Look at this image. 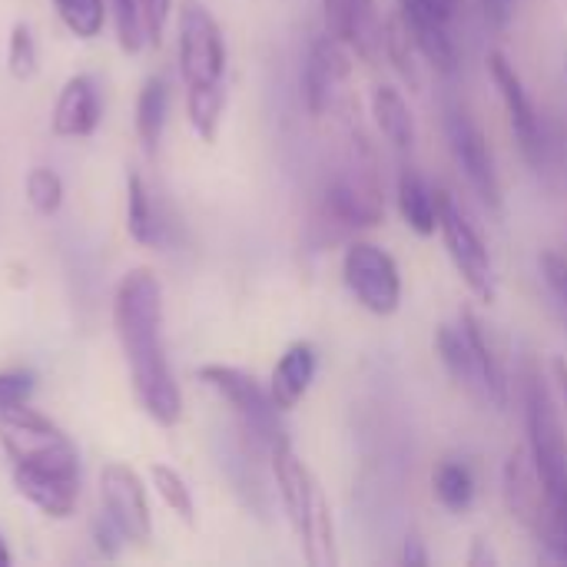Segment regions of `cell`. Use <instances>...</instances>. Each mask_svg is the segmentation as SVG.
<instances>
[{
  "label": "cell",
  "mask_w": 567,
  "mask_h": 567,
  "mask_svg": "<svg viewBox=\"0 0 567 567\" xmlns=\"http://www.w3.org/2000/svg\"><path fill=\"white\" fill-rule=\"evenodd\" d=\"M458 326L468 339V346L475 349L485 375H488V385H492V395H495V405L498 409H508L512 402V375H508V355H505V346L498 339V332L472 309H465L458 316Z\"/></svg>",
  "instance_id": "obj_19"
},
{
  "label": "cell",
  "mask_w": 567,
  "mask_h": 567,
  "mask_svg": "<svg viewBox=\"0 0 567 567\" xmlns=\"http://www.w3.org/2000/svg\"><path fill=\"white\" fill-rule=\"evenodd\" d=\"M223 110H226V83L216 86H186V113H189V126L196 130V136L203 143H213L223 123Z\"/></svg>",
  "instance_id": "obj_26"
},
{
  "label": "cell",
  "mask_w": 567,
  "mask_h": 567,
  "mask_svg": "<svg viewBox=\"0 0 567 567\" xmlns=\"http://www.w3.org/2000/svg\"><path fill=\"white\" fill-rule=\"evenodd\" d=\"M432 492H435V498H439V505L445 512L465 515L475 505V492H478L475 472L458 458H445L432 475Z\"/></svg>",
  "instance_id": "obj_24"
},
{
  "label": "cell",
  "mask_w": 567,
  "mask_h": 567,
  "mask_svg": "<svg viewBox=\"0 0 567 567\" xmlns=\"http://www.w3.org/2000/svg\"><path fill=\"white\" fill-rule=\"evenodd\" d=\"M166 116H169V86L163 76H150L136 96V136H140L146 156H153L159 150Z\"/></svg>",
  "instance_id": "obj_23"
},
{
  "label": "cell",
  "mask_w": 567,
  "mask_h": 567,
  "mask_svg": "<svg viewBox=\"0 0 567 567\" xmlns=\"http://www.w3.org/2000/svg\"><path fill=\"white\" fill-rule=\"evenodd\" d=\"M13 488L47 518H70L80 502V472L13 465Z\"/></svg>",
  "instance_id": "obj_16"
},
{
  "label": "cell",
  "mask_w": 567,
  "mask_h": 567,
  "mask_svg": "<svg viewBox=\"0 0 567 567\" xmlns=\"http://www.w3.org/2000/svg\"><path fill=\"white\" fill-rule=\"evenodd\" d=\"M445 136L452 146V156L458 163V169L465 173L468 186L475 189V196L488 206V209H502V176L495 166V153L488 146L485 130L475 123V116L458 103L449 100L445 103Z\"/></svg>",
  "instance_id": "obj_7"
},
{
  "label": "cell",
  "mask_w": 567,
  "mask_h": 567,
  "mask_svg": "<svg viewBox=\"0 0 567 567\" xmlns=\"http://www.w3.org/2000/svg\"><path fill=\"white\" fill-rule=\"evenodd\" d=\"M113 329L143 412L173 429L183 419V395L173 379L163 339V286L150 269H130L113 296Z\"/></svg>",
  "instance_id": "obj_1"
},
{
  "label": "cell",
  "mask_w": 567,
  "mask_h": 567,
  "mask_svg": "<svg viewBox=\"0 0 567 567\" xmlns=\"http://www.w3.org/2000/svg\"><path fill=\"white\" fill-rule=\"evenodd\" d=\"M322 209L332 223L349 229H372L385 219V203L369 173H342L326 186Z\"/></svg>",
  "instance_id": "obj_13"
},
{
  "label": "cell",
  "mask_w": 567,
  "mask_h": 567,
  "mask_svg": "<svg viewBox=\"0 0 567 567\" xmlns=\"http://www.w3.org/2000/svg\"><path fill=\"white\" fill-rule=\"evenodd\" d=\"M402 20H405L412 40H415L419 56L425 63H432L439 73L452 76L458 70V47H455L452 27L449 23H435V20H422V17H405V13H402Z\"/></svg>",
  "instance_id": "obj_22"
},
{
  "label": "cell",
  "mask_w": 567,
  "mask_h": 567,
  "mask_svg": "<svg viewBox=\"0 0 567 567\" xmlns=\"http://www.w3.org/2000/svg\"><path fill=\"white\" fill-rule=\"evenodd\" d=\"M13 565V558H10V548H7V542L0 538V567H10Z\"/></svg>",
  "instance_id": "obj_41"
},
{
  "label": "cell",
  "mask_w": 567,
  "mask_h": 567,
  "mask_svg": "<svg viewBox=\"0 0 567 567\" xmlns=\"http://www.w3.org/2000/svg\"><path fill=\"white\" fill-rule=\"evenodd\" d=\"M27 203L40 216H53L63 206V179H60V173H53L47 166H33L27 173Z\"/></svg>",
  "instance_id": "obj_30"
},
{
  "label": "cell",
  "mask_w": 567,
  "mask_h": 567,
  "mask_svg": "<svg viewBox=\"0 0 567 567\" xmlns=\"http://www.w3.org/2000/svg\"><path fill=\"white\" fill-rule=\"evenodd\" d=\"M555 379H558V385H561L567 402V359H555Z\"/></svg>",
  "instance_id": "obj_40"
},
{
  "label": "cell",
  "mask_w": 567,
  "mask_h": 567,
  "mask_svg": "<svg viewBox=\"0 0 567 567\" xmlns=\"http://www.w3.org/2000/svg\"><path fill=\"white\" fill-rule=\"evenodd\" d=\"M455 7L458 0H402L399 10L405 17H422V20H435V23H449L455 20Z\"/></svg>",
  "instance_id": "obj_36"
},
{
  "label": "cell",
  "mask_w": 567,
  "mask_h": 567,
  "mask_svg": "<svg viewBox=\"0 0 567 567\" xmlns=\"http://www.w3.org/2000/svg\"><path fill=\"white\" fill-rule=\"evenodd\" d=\"M7 70L17 80H30L37 73V40L30 33L27 23H13L10 27V40H7Z\"/></svg>",
  "instance_id": "obj_31"
},
{
  "label": "cell",
  "mask_w": 567,
  "mask_h": 567,
  "mask_svg": "<svg viewBox=\"0 0 567 567\" xmlns=\"http://www.w3.org/2000/svg\"><path fill=\"white\" fill-rule=\"evenodd\" d=\"M439 236L445 243V252L462 276V282L472 289L478 302H495L498 292V276H495V259L482 239V233L468 223L462 206L442 189V209H439Z\"/></svg>",
  "instance_id": "obj_6"
},
{
  "label": "cell",
  "mask_w": 567,
  "mask_h": 567,
  "mask_svg": "<svg viewBox=\"0 0 567 567\" xmlns=\"http://www.w3.org/2000/svg\"><path fill=\"white\" fill-rule=\"evenodd\" d=\"M100 505L103 515L113 522V528L123 535L126 545H146L153 538V518L146 505V488L140 475L123 465L110 462L100 472Z\"/></svg>",
  "instance_id": "obj_12"
},
{
  "label": "cell",
  "mask_w": 567,
  "mask_h": 567,
  "mask_svg": "<svg viewBox=\"0 0 567 567\" xmlns=\"http://www.w3.org/2000/svg\"><path fill=\"white\" fill-rule=\"evenodd\" d=\"M126 233L140 246H156L159 243V219H156L153 196H150L140 173L126 176Z\"/></svg>",
  "instance_id": "obj_25"
},
{
  "label": "cell",
  "mask_w": 567,
  "mask_h": 567,
  "mask_svg": "<svg viewBox=\"0 0 567 567\" xmlns=\"http://www.w3.org/2000/svg\"><path fill=\"white\" fill-rule=\"evenodd\" d=\"M515 3H518V0H482L485 20H488L495 30H505V27L512 23V17H515Z\"/></svg>",
  "instance_id": "obj_37"
},
{
  "label": "cell",
  "mask_w": 567,
  "mask_h": 567,
  "mask_svg": "<svg viewBox=\"0 0 567 567\" xmlns=\"http://www.w3.org/2000/svg\"><path fill=\"white\" fill-rule=\"evenodd\" d=\"M316 372H319V352H316V346L312 342H292L279 355V362H276V369L269 375V395H272V402L282 412H292L309 395V389L316 382Z\"/></svg>",
  "instance_id": "obj_18"
},
{
  "label": "cell",
  "mask_w": 567,
  "mask_h": 567,
  "mask_svg": "<svg viewBox=\"0 0 567 567\" xmlns=\"http://www.w3.org/2000/svg\"><path fill=\"white\" fill-rule=\"evenodd\" d=\"M342 279L355 302L372 316H392L402 306L399 262L375 243H352L342 256Z\"/></svg>",
  "instance_id": "obj_9"
},
{
  "label": "cell",
  "mask_w": 567,
  "mask_h": 567,
  "mask_svg": "<svg viewBox=\"0 0 567 567\" xmlns=\"http://www.w3.org/2000/svg\"><path fill=\"white\" fill-rule=\"evenodd\" d=\"M399 213L405 226L419 236H435L439 233V209H442V189H435L419 169L402 166L399 173Z\"/></svg>",
  "instance_id": "obj_20"
},
{
  "label": "cell",
  "mask_w": 567,
  "mask_h": 567,
  "mask_svg": "<svg viewBox=\"0 0 567 567\" xmlns=\"http://www.w3.org/2000/svg\"><path fill=\"white\" fill-rule=\"evenodd\" d=\"M0 445L13 465L80 472L76 445L66 439V432L56 422H50L30 405L10 409L0 415Z\"/></svg>",
  "instance_id": "obj_5"
},
{
  "label": "cell",
  "mask_w": 567,
  "mask_h": 567,
  "mask_svg": "<svg viewBox=\"0 0 567 567\" xmlns=\"http://www.w3.org/2000/svg\"><path fill=\"white\" fill-rule=\"evenodd\" d=\"M435 352H439L445 372L455 379V385L468 399H475L485 409H498L495 395H492V385H488V375H485V369H482V362H478L475 349L468 346V339H465L458 322H442L435 329Z\"/></svg>",
  "instance_id": "obj_15"
},
{
  "label": "cell",
  "mask_w": 567,
  "mask_h": 567,
  "mask_svg": "<svg viewBox=\"0 0 567 567\" xmlns=\"http://www.w3.org/2000/svg\"><path fill=\"white\" fill-rule=\"evenodd\" d=\"M272 462V478L276 492L282 502V512L302 545V555L312 567H332L339 561L336 555V528H332V512L329 502L309 472V465L296 455L292 442L282 439L269 452Z\"/></svg>",
  "instance_id": "obj_2"
},
{
  "label": "cell",
  "mask_w": 567,
  "mask_h": 567,
  "mask_svg": "<svg viewBox=\"0 0 567 567\" xmlns=\"http://www.w3.org/2000/svg\"><path fill=\"white\" fill-rule=\"evenodd\" d=\"M372 116L375 126L382 130V136L395 146V150H412L415 146V116L402 96V90L382 83L372 90Z\"/></svg>",
  "instance_id": "obj_21"
},
{
  "label": "cell",
  "mask_w": 567,
  "mask_h": 567,
  "mask_svg": "<svg viewBox=\"0 0 567 567\" xmlns=\"http://www.w3.org/2000/svg\"><path fill=\"white\" fill-rule=\"evenodd\" d=\"M37 389V379L30 372H0V415L20 405H30Z\"/></svg>",
  "instance_id": "obj_33"
},
{
  "label": "cell",
  "mask_w": 567,
  "mask_h": 567,
  "mask_svg": "<svg viewBox=\"0 0 567 567\" xmlns=\"http://www.w3.org/2000/svg\"><path fill=\"white\" fill-rule=\"evenodd\" d=\"M402 565L409 567H425L429 565V551L419 538H405V548H402Z\"/></svg>",
  "instance_id": "obj_39"
},
{
  "label": "cell",
  "mask_w": 567,
  "mask_h": 567,
  "mask_svg": "<svg viewBox=\"0 0 567 567\" xmlns=\"http://www.w3.org/2000/svg\"><path fill=\"white\" fill-rule=\"evenodd\" d=\"M136 7H140V20H143L146 43L159 47L163 43L166 20H169V10H173V0H136Z\"/></svg>",
  "instance_id": "obj_35"
},
{
  "label": "cell",
  "mask_w": 567,
  "mask_h": 567,
  "mask_svg": "<svg viewBox=\"0 0 567 567\" xmlns=\"http://www.w3.org/2000/svg\"><path fill=\"white\" fill-rule=\"evenodd\" d=\"M382 53H385V60L395 66V73H399L412 90H419V83H422V76H419V63H415L419 50H415V40H412V33H409V27H405L402 13H395V17H389V20H385Z\"/></svg>",
  "instance_id": "obj_27"
},
{
  "label": "cell",
  "mask_w": 567,
  "mask_h": 567,
  "mask_svg": "<svg viewBox=\"0 0 567 567\" xmlns=\"http://www.w3.org/2000/svg\"><path fill=\"white\" fill-rule=\"evenodd\" d=\"M352 80V50L332 37L329 30L319 33L309 43L306 63H302V100L306 110L319 120L346 100V86Z\"/></svg>",
  "instance_id": "obj_11"
},
{
  "label": "cell",
  "mask_w": 567,
  "mask_h": 567,
  "mask_svg": "<svg viewBox=\"0 0 567 567\" xmlns=\"http://www.w3.org/2000/svg\"><path fill=\"white\" fill-rule=\"evenodd\" d=\"M199 382L206 389H213L236 415V425H239V435L246 439V445H252L256 452H272L276 442L289 439L286 435V425H282V409L272 402L269 395V385L262 389L256 375L236 369V365H203L199 369Z\"/></svg>",
  "instance_id": "obj_4"
},
{
  "label": "cell",
  "mask_w": 567,
  "mask_h": 567,
  "mask_svg": "<svg viewBox=\"0 0 567 567\" xmlns=\"http://www.w3.org/2000/svg\"><path fill=\"white\" fill-rule=\"evenodd\" d=\"M488 73H492V83H495L502 103H505V113H508V123H512V133L518 140L522 156L528 159V166L545 169L548 166V133H545V123L538 116V106H535L518 66L502 50H492L488 53Z\"/></svg>",
  "instance_id": "obj_10"
},
{
  "label": "cell",
  "mask_w": 567,
  "mask_h": 567,
  "mask_svg": "<svg viewBox=\"0 0 567 567\" xmlns=\"http://www.w3.org/2000/svg\"><path fill=\"white\" fill-rule=\"evenodd\" d=\"M538 266H542L545 286L551 289V296L567 309V256H561L558 249H545L538 256Z\"/></svg>",
  "instance_id": "obj_34"
},
{
  "label": "cell",
  "mask_w": 567,
  "mask_h": 567,
  "mask_svg": "<svg viewBox=\"0 0 567 567\" xmlns=\"http://www.w3.org/2000/svg\"><path fill=\"white\" fill-rule=\"evenodd\" d=\"M56 17L76 40H96L106 27V0H53Z\"/></svg>",
  "instance_id": "obj_28"
},
{
  "label": "cell",
  "mask_w": 567,
  "mask_h": 567,
  "mask_svg": "<svg viewBox=\"0 0 567 567\" xmlns=\"http://www.w3.org/2000/svg\"><path fill=\"white\" fill-rule=\"evenodd\" d=\"M150 478H153V488H156V495L163 498V505H166L179 522L196 525V502H193V492H189L186 478H183L176 468L163 465V462L150 465Z\"/></svg>",
  "instance_id": "obj_29"
},
{
  "label": "cell",
  "mask_w": 567,
  "mask_h": 567,
  "mask_svg": "<svg viewBox=\"0 0 567 567\" xmlns=\"http://www.w3.org/2000/svg\"><path fill=\"white\" fill-rule=\"evenodd\" d=\"M110 10H113V23H116L120 47L126 53H140L143 43H146V33H143V20H140L136 0H110Z\"/></svg>",
  "instance_id": "obj_32"
},
{
  "label": "cell",
  "mask_w": 567,
  "mask_h": 567,
  "mask_svg": "<svg viewBox=\"0 0 567 567\" xmlns=\"http://www.w3.org/2000/svg\"><path fill=\"white\" fill-rule=\"evenodd\" d=\"M468 565L472 567H495L498 565V555L492 551V545L485 538H475L472 542V555H468Z\"/></svg>",
  "instance_id": "obj_38"
},
{
  "label": "cell",
  "mask_w": 567,
  "mask_h": 567,
  "mask_svg": "<svg viewBox=\"0 0 567 567\" xmlns=\"http://www.w3.org/2000/svg\"><path fill=\"white\" fill-rule=\"evenodd\" d=\"M326 30L339 37L355 56L375 63L382 56L385 20L375 10V0H322Z\"/></svg>",
  "instance_id": "obj_14"
},
{
  "label": "cell",
  "mask_w": 567,
  "mask_h": 567,
  "mask_svg": "<svg viewBox=\"0 0 567 567\" xmlns=\"http://www.w3.org/2000/svg\"><path fill=\"white\" fill-rule=\"evenodd\" d=\"M179 73L186 86L226 83V37L199 0H183L179 7Z\"/></svg>",
  "instance_id": "obj_8"
},
{
  "label": "cell",
  "mask_w": 567,
  "mask_h": 567,
  "mask_svg": "<svg viewBox=\"0 0 567 567\" xmlns=\"http://www.w3.org/2000/svg\"><path fill=\"white\" fill-rule=\"evenodd\" d=\"M522 399H525V429H528L532 462L555 508L567 515V435L555 395L548 389V379L542 375V365L535 359H525L522 365Z\"/></svg>",
  "instance_id": "obj_3"
},
{
  "label": "cell",
  "mask_w": 567,
  "mask_h": 567,
  "mask_svg": "<svg viewBox=\"0 0 567 567\" xmlns=\"http://www.w3.org/2000/svg\"><path fill=\"white\" fill-rule=\"evenodd\" d=\"M100 116H103V103H100V90H96L93 76L76 73L63 83L53 116H50V126L63 140H83V136L96 133Z\"/></svg>",
  "instance_id": "obj_17"
}]
</instances>
